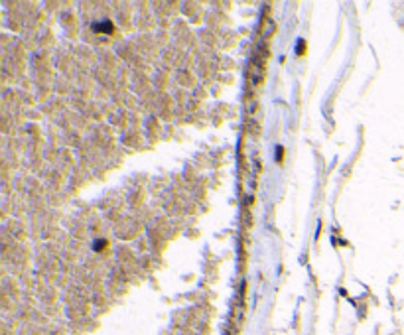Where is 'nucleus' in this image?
Wrapping results in <instances>:
<instances>
[{
	"label": "nucleus",
	"instance_id": "nucleus-1",
	"mask_svg": "<svg viewBox=\"0 0 404 335\" xmlns=\"http://www.w3.org/2000/svg\"><path fill=\"white\" fill-rule=\"evenodd\" d=\"M95 32H103V34H111L112 32V22H99L93 26Z\"/></svg>",
	"mask_w": 404,
	"mask_h": 335
},
{
	"label": "nucleus",
	"instance_id": "nucleus-3",
	"mask_svg": "<svg viewBox=\"0 0 404 335\" xmlns=\"http://www.w3.org/2000/svg\"><path fill=\"white\" fill-rule=\"evenodd\" d=\"M296 51H298V53H304V44H298V47H296Z\"/></svg>",
	"mask_w": 404,
	"mask_h": 335
},
{
	"label": "nucleus",
	"instance_id": "nucleus-2",
	"mask_svg": "<svg viewBox=\"0 0 404 335\" xmlns=\"http://www.w3.org/2000/svg\"><path fill=\"white\" fill-rule=\"evenodd\" d=\"M276 152H278V154H276V160L282 162V152H284V150H282V148H276Z\"/></svg>",
	"mask_w": 404,
	"mask_h": 335
}]
</instances>
